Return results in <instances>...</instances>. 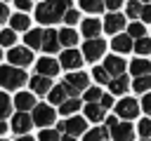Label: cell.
<instances>
[{"mask_svg": "<svg viewBox=\"0 0 151 141\" xmlns=\"http://www.w3.org/2000/svg\"><path fill=\"white\" fill-rule=\"evenodd\" d=\"M71 9V0H45L35 7L38 24H57L64 21V14Z\"/></svg>", "mask_w": 151, "mask_h": 141, "instance_id": "obj_1", "label": "cell"}, {"mask_svg": "<svg viewBox=\"0 0 151 141\" xmlns=\"http://www.w3.org/2000/svg\"><path fill=\"white\" fill-rule=\"evenodd\" d=\"M24 82H28V75L19 66H0V87L2 89H19Z\"/></svg>", "mask_w": 151, "mask_h": 141, "instance_id": "obj_2", "label": "cell"}, {"mask_svg": "<svg viewBox=\"0 0 151 141\" xmlns=\"http://www.w3.org/2000/svg\"><path fill=\"white\" fill-rule=\"evenodd\" d=\"M113 113L120 120H134L142 113V103L134 96H120V101H116V106H113Z\"/></svg>", "mask_w": 151, "mask_h": 141, "instance_id": "obj_3", "label": "cell"}, {"mask_svg": "<svg viewBox=\"0 0 151 141\" xmlns=\"http://www.w3.org/2000/svg\"><path fill=\"white\" fill-rule=\"evenodd\" d=\"M64 87L68 89L71 96H78L80 92H85L90 87V75L83 73V70H71L66 78H64Z\"/></svg>", "mask_w": 151, "mask_h": 141, "instance_id": "obj_4", "label": "cell"}, {"mask_svg": "<svg viewBox=\"0 0 151 141\" xmlns=\"http://www.w3.org/2000/svg\"><path fill=\"white\" fill-rule=\"evenodd\" d=\"M57 129L61 134H71V136H83L87 132V118L85 115H71L66 120H61L57 125Z\"/></svg>", "mask_w": 151, "mask_h": 141, "instance_id": "obj_5", "label": "cell"}, {"mask_svg": "<svg viewBox=\"0 0 151 141\" xmlns=\"http://www.w3.org/2000/svg\"><path fill=\"white\" fill-rule=\"evenodd\" d=\"M109 132H111V141H134L137 136V127L132 125V120H120Z\"/></svg>", "mask_w": 151, "mask_h": 141, "instance_id": "obj_6", "label": "cell"}, {"mask_svg": "<svg viewBox=\"0 0 151 141\" xmlns=\"http://www.w3.org/2000/svg\"><path fill=\"white\" fill-rule=\"evenodd\" d=\"M104 52H106V42H104L101 38L85 40V45H83V56H85V61H90V63L99 61V59L104 56Z\"/></svg>", "mask_w": 151, "mask_h": 141, "instance_id": "obj_7", "label": "cell"}, {"mask_svg": "<svg viewBox=\"0 0 151 141\" xmlns=\"http://www.w3.org/2000/svg\"><path fill=\"white\" fill-rule=\"evenodd\" d=\"M31 115H33V122H35L38 127H42V129L50 127V125L57 120V113H54V108H52L50 103H38Z\"/></svg>", "mask_w": 151, "mask_h": 141, "instance_id": "obj_8", "label": "cell"}, {"mask_svg": "<svg viewBox=\"0 0 151 141\" xmlns=\"http://www.w3.org/2000/svg\"><path fill=\"white\" fill-rule=\"evenodd\" d=\"M83 61H85V56H83V52H78L76 47H66V49L61 52V56H59V63H61V68H66V70H78V68L83 66Z\"/></svg>", "mask_w": 151, "mask_h": 141, "instance_id": "obj_9", "label": "cell"}, {"mask_svg": "<svg viewBox=\"0 0 151 141\" xmlns=\"http://www.w3.org/2000/svg\"><path fill=\"white\" fill-rule=\"evenodd\" d=\"M7 59H9L12 66L24 68V66H31L33 63V52H31V47H9Z\"/></svg>", "mask_w": 151, "mask_h": 141, "instance_id": "obj_10", "label": "cell"}, {"mask_svg": "<svg viewBox=\"0 0 151 141\" xmlns=\"http://www.w3.org/2000/svg\"><path fill=\"white\" fill-rule=\"evenodd\" d=\"M111 47L116 54H130V52H134V38L127 33H118L111 40Z\"/></svg>", "mask_w": 151, "mask_h": 141, "instance_id": "obj_11", "label": "cell"}, {"mask_svg": "<svg viewBox=\"0 0 151 141\" xmlns=\"http://www.w3.org/2000/svg\"><path fill=\"white\" fill-rule=\"evenodd\" d=\"M59 68H61V63H59L57 59H52V56H42V59H38V63H35V73H38V75H47V78H54V75L59 73Z\"/></svg>", "mask_w": 151, "mask_h": 141, "instance_id": "obj_12", "label": "cell"}, {"mask_svg": "<svg viewBox=\"0 0 151 141\" xmlns=\"http://www.w3.org/2000/svg\"><path fill=\"white\" fill-rule=\"evenodd\" d=\"M33 125H35V122H33V115H28V113H21V110H19V113L12 118V125H9V127H12V132H14V134H28Z\"/></svg>", "mask_w": 151, "mask_h": 141, "instance_id": "obj_13", "label": "cell"}, {"mask_svg": "<svg viewBox=\"0 0 151 141\" xmlns=\"http://www.w3.org/2000/svg\"><path fill=\"white\" fill-rule=\"evenodd\" d=\"M104 68L111 73V78H116V75H123L125 73L127 63H125V59L120 54H111V56H104Z\"/></svg>", "mask_w": 151, "mask_h": 141, "instance_id": "obj_14", "label": "cell"}, {"mask_svg": "<svg viewBox=\"0 0 151 141\" xmlns=\"http://www.w3.org/2000/svg\"><path fill=\"white\" fill-rule=\"evenodd\" d=\"M106 87H109V92H111L113 96H123V94H127V89H132V82H130V78L123 73V75L111 78V82H109Z\"/></svg>", "mask_w": 151, "mask_h": 141, "instance_id": "obj_15", "label": "cell"}, {"mask_svg": "<svg viewBox=\"0 0 151 141\" xmlns=\"http://www.w3.org/2000/svg\"><path fill=\"white\" fill-rule=\"evenodd\" d=\"M123 26H125V16H123V14L111 12V14H106V16H104V31H106V33L118 35V33L123 31Z\"/></svg>", "mask_w": 151, "mask_h": 141, "instance_id": "obj_16", "label": "cell"}, {"mask_svg": "<svg viewBox=\"0 0 151 141\" xmlns=\"http://www.w3.org/2000/svg\"><path fill=\"white\" fill-rule=\"evenodd\" d=\"M80 31H83V35H85L87 40H92V38H99V33L104 31V21H99V19H83V24H80Z\"/></svg>", "mask_w": 151, "mask_h": 141, "instance_id": "obj_17", "label": "cell"}, {"mask_svg": "<svg viewBox=\"0 0 151 141\" xmlns=\"http://www.w3.org/2000/svg\"><path fill=\"white\" fill-rule=\"evenodd\" d=\"M83 113H85L87 122H97V125H99V122L106 120V108H104L101 103H85Z\"/></svg>", "mask_w": 151, "mask_h": 141, "instance_id": "obj_18", "label": "cell"}, {"mask_svg": "<svg viewBox=\"0 0 151 141\" xmlns=\"http://www.w3.org/2000/svg\"><path fill=\"white\" fill-rule=\"evenodd\" d=\"M28 85H31V89H33V94H50V89H52V78H47V75H33L31 80H28Z\"/></svg>", "mask_w": 151, "mask_h": 141, "instance_id": "obj_19", "label": "cell"}, {"mask_svg": "<svg viewBox=\"0 0 151 141\" xmlns=\"http://www.w3.org/2000/svg\"><path fill=\"white\" fill-rule=\"evenodd\" d=\"M14 106H17V110H21V113H26V110H33L38 103H35V94L33 92H19L17 96H14Z\"/></svg>", "mask_w": 151, "mask_h": 141, "instance_id": "obj_20", "label": "cell"}, {"mask_svg": "<svg viewBox=\"0 0 151 141\" xmlns=\"http://www.w3.org/2000/svg\"><path fill=\"white\" fill-rule=\"evenodd\" d=\"M59 47H61V42H59V33H57L54 28H47L45 35H42V49H45L47 54H54V52H59Z\"/></svg>", "mask_w": 151, "mask_h": 141, "instance_id": "obj_21", "label": "cell"}, {"mask_svg": "<svg viewBox=\"0 0 151 141\" xmlns=\"http://www.w3.org/2000/svg\"><path fill=\"white\" fill-rule=\"evenodd\" d=\"M130 73H132L134 78H139V75H151V61H149L146 56L132 59V61H130Z\"/></svg>", "mask_w": 151, "mask_h": 141, "instance_id": "obj_22", "label": "cell"}, {"mask_svg": "<svg viewBox=\"0 0 151 141\" xmlns=\"http://www.w3.org/2000/svg\"><path fill=\"white\" fill-rule=\"evenodd\" d=\"M42 35H45L42 28H31V31H26V38H24L26 47H31V49H42Z\"/></svg>", "mask_w": 151, "mask_h": 141, "instance_id": "obj_23", "label": "cell"}, {"mask_svg": "<svg viewBox=\"0 0 151 141\" xmlns=\"http://www.w3.org/2000/svg\"><path fill=\"white\" fill-rule=\"evenodd\" d=\"M83 108V101L78 99V96H68L61 106H59V113L61 115H66V118H71V115H78V110Z\"/></svg>", "mask_w": 151, "mask_h": 141, "instance_id": "obj_24", "label": "cell"}, {"mask_svg": "<svg viewBox=\"0 0 151 141\" xmlns=\"http://www.w3.org/2000/svg\"><path fill=\"white\" fill-rule=\"evenodd\" d=\"M68 96H71V94H68V89L64 87V82H61V85H57V87H52V89H50V94H47V99H50V103H52V106H61Z\"/></svg>", "mask_w": 151, "mask_h": 141, "instance_id": "obj_25", "label": "cell"}, {"mask_svg": "<svg viewBox=\"0 0 151 141\" xmlns=\"http://www.w3.org/2000/svg\"><path fill=\"white\" fill-rule=\"evenodd\" d=\"M104 139H111V132H109V127H101V125H97L83 134V141H104Z\"/></svg>", "mask_w": 151, "mask_h": 141, "instance_id": "obj_26", "label": "cell"}, {"mask_svg": "<svg viewBox=\"0 0 151 141\" xmlns=\"http://www.w3.org/2000/svg\"><path fill=\"white\" fill-rule=\"evenodd\" d=\"M59 42H61L64 47H76V45H78V33H76L71 26H66V28L59 31Z\"/></svg>", "mask_w": 151, "mask_h": 141, "instance_id": "obj_27", "label": "cell"}, {"mask_svg": "<svg viewBox=\"0 0 151 141\" xmlns=\"http://www.w3.org/2000/svg\"><path fill=\"white\" fill-rule=\"evenodd\" d=\"M132 92L134 94H149L151 92V75H139L132 80Z\"/></svg>", "mask_w": 151, "mask_h": 141, "instance_id": "obj_28", "label": "cell"}, {"mask_svg": "<svg viewBox=\"0 0 151 141\" xmlns=\"http://www.w3.org/2000/svg\"><path fill=\"white\" fill-rule=\"evenodd\" d=\"M9 24H12L14 31H31V28H28V26H31V19H28L24 12H17L14 16H9Z\"/></svg>", "mask_w": 151, "mask_h": 141, "instance_id": "obj_29", "label": "cell"}, {"mask_svg": "<svg viewBox=\"0 0 151 141\" xmlns=\"http://www.w3.org/2000/svg\"><path fill=\"white\" fill-rule=\"evenodd\" d=\"M101 96H104V92H101V87H99V85H94V87H87V89L83 92V99H85V103H99V101H101Z\"/></svg>", "mask_w": 151, "mask_h": 141, "instance_id": "obj_30", "label": "cell"}, {"mask_svg": "<svg viewBox=\"0 0 151 141\" xmlns=\"http://www.w3.org/2000/svg\"><path fill=\"white\" fill-rule=\"evenodd\" d=\"M134 52H137V56H149L151 54V38H137L134 40Z\"/></svg>", "mask_w": 151, "mask_h": 141, "instance_id": "obj_31", "label": "cell"}, {"mask_svg": "<svg viewBox=\"0 0 151 141\" xmlns=\"http://www.w3.org/2000/svg\"><path fill=\"white\" fill-rule=\"evenodd\" d=\"M92 78H94L97 85H109V82H111V73H109L104 66H94V68H92Z\"/></svg>", "mask_w": 151, "mask_h": 141, "instance_id": "obj_32", "label": "cell"}, {"mask_svg": "<svg viewBox=\"0 0 151 141\" xmlns=\"http://www.w3.org/2000/svg\"><path fill=\"white\" fill-rule=\"evenodd\" d=\"M80 7H83L85 12H90V14H99V12L106 7V2H104V0H80Z\"/></svg>", "mask_w": 151, "mask_h": 141, "instance_id": "obj_33", "label": "cell"}, {"mask_svg": "<svg viewBox=\"0 0 151 141\" xmlns=\"http://www.w3.org/2000/svg\"><path fill=\"white\" fill-rule=\"evenodd\" d=\"M14 42H17V31L14 28L0 31V47H14Z\"/></svg>", "mask_w": 151, "mask_h": 141, "instance_id": "obj_34", "label": "cell"}, {"mask_svg": "<svg viewBox=\"0 0 151 141\" xmlns=\"http://www.w3.org/2000/svg\"><path fill=\"white\" fill-rule=\"evenodd\" d=\"M134 127H137V136L139 139H151V118H142Z\"/></svg>", "mask_w": 151, "mask_h": 141, "instance_id": "obj_35", "label": "cell"}, {"mask_svg": "<svg viewBox=\"0 0 151 141\" xmlns=\"http://www.w3.org/2000/svg\"><path fill=\"white\" fill-rule=\"evenodd\" d=\"M139 14H142V2H139V0H127V5H125V16H127V19H139Z\"/></svg>", "mask_w": 151, "mask_h": 141, "instance_id": "obj_36", "label": "cell"}, {"mask_svg": "<svg viewBox=\"0 0 151 141\" xmlns=\"http://www.w3.org/2000/svg\"><path fill=\"white\" fill-rule=\"evenodd\" d=\"M38 141H61V132L59 129H52V127H45V129H40Z\"/></svg>", "mask_w": 151, "mask_h": 141, "instance_id": "obj_37", "label": "cell"}, {"mask_svg": "<svg viewBox=\"0 0 151 141\" xmlns=\"http://www.w3.org/2000/svg\"><path fill=\"white\" fill-rule=\"evenodd\" d=\"M127 35H132L134 40H137V38H144V35H146L144 21H134V24H130V26H127Z\"/></svg>", "mask_w": 151, "mask_h": 141, "instance_id": "obj_38", "label": "cell"}, {"mask_svg": "<svg viewBox=\"0 0 151 141\" xmlns=\"http://www.w3.org/2000/svg\"><path fill=\"white\" fill-rule=\"evenodd\" d=\"M9 113H12V99L0 92V120H5Z\"/></svg>", "mask_w": 151, "mask_h": 141, "instance_id": "obj_39", "label": "cell"}, {"mask_svg": "<svg viewBox=\"0 0 151 141\" xmlns=\"http://www.w3.org/2000/svg\"><path fill=\"white\" fill-rule=\"evenodd\" d=\"M64 21H66V26H73V24H78L80 21V14H78V9H68L66 14H64Z\"/></svg>", "mask_w": 151, "mask_h": 141, "instance_id": "obj_40", "label": "cell"}, {"mask_svg": "<svg viewBox=\"0 0 151 141\" xmlns=\"http://www.w3.org/2000/svg\"><path fill=\"white\" fill-rule=\"evenodd\" d=\"M142 113L146 115V118H151V92L149 94H142Z\"/></svg>", "mask_w": 151, "mask_h": 141, "instance_id": "obj_41", "label": "cell"}, {"mask_svg": "<svg viewBox=\"0 0 151 141\" xmlns=\"http://www.w3.org/2000/svg\"><path fill=\"white\" fill-rule=\"evenodd\" d=\"M139 19H142L144 24H151V2H146V5L142 7V14H139Z\"/></svg>", "mask_w": 151, "mask_h": 141, "instance_id": "obj_42", "label": "cell"}, {"mask_svg": "<svg viewBox=\"0 0 151 141\" xmlns=\"http://www.w3.org/2000/svg\"><path fill=\"white\" fill-rule=\"evenodd\" d=\"M99 103H101V106H104L106 110H109V108H113V106H116V101H113V94H111V92H109V94H104Z\"/></svg>", "mask_w": 151, "mask_h": 141, "instance_id": "obj_43", "label": "cell"}, {"mask_svg": "<svg viewBox=\"0 0 151 141\" xmlns=\"http://www.w3.org/2000/svg\"><path fill=\"white\" fill-rule=\"evenodd\" d=\"M14 5H17V9H19V12H28V9L33 7V2H31V0H14Z\"/></svg>", "mask_w": 151, "mask_h": 141, "instance_id": "obj_44", "label": "cell"}, {"mask_svg": "<svg viewBox=\"0 0 151 141\" xmlns=\"http://www.w3.org/2000/svg\"><path fill=\"white\" fill-rule=\"evenodd\" d=\"M118 122H120V118L113 113V115H106V120H104V127H109V129H111V127H113V125H118Z\"/></svg>", "mask_w": 151, "mask_h": 141, "instance_id": "obj_45", "label": "cell"}, {"mask_svg": "<svg viewBox=\"0 0 151 141\" xmlns=\"http://www.w3.org/2000/svg\"><path fill=\"white\" fill-rule=\"evenodd\" d=\"M104 2L111 12H118V7H123V0H104Z\"/></svg>", "mask_w": 151, "mask_h": 141, "instance_id": "obj_46", "label": "cell"}, {"mask_svg": "<svg viewBox=\"0 0 151 141\" xmlns=\"http://www.w3.org/2000/svg\"><path fill=\"white\" fill-rule=\"evenodd\" d=\"M9 19V9H7V5L0 0V21H7Z\"/></svg>", "mask_w": 151, "mask_h": 141, "instance_id": "obj_47", "label": "cell"}, {"mask_svg": "<svg viewBox=\"0 0 151 141\" xmlns=\"http://www.w3.org/2000/svg\"><path fill=\"white\" fill-rule=\"evenodd\" d=\"M78 136H71V134H61V141H76Z\"/></svg>", "mask_w": 151, "mask_h": 141, "instance_id": "obj_48", "label": "cell"}, {"mask_svg": "<svg viewBox=\"0 0 151 141\" xmlns=\"http://www.w3.org/2000/svg\"><path fill=\"white\" fill-rule=\"evenodd\" d=\"M5 132H7V122H5V120H0V136H2Z\"/></svg>", "mask_w": 151, "mask_h": 141, "instance_id": "obj_49", "label": "cell"}, {"mask_svg": "<svg viewBox=\"0 0 151 141\" xmlns=\"http://www.w3.org/2000/svg\"><path fill=\"white\" fill-rule=\"evenodd\" d=\"M17 141H35V139H31V136H28V134H21V136H19V139H17Z\"/></svg>", "mask_w": 151, "mask_h": 141, "instance_id": "obj_50", "label": "cell"}, {"mask_svg": "<svg viewBox=\"0 0 151 141\" xmlns=\"http://www.w3.org/2000/svg\"><path fill=\"white\" fill-rule=\"evenodd\" d=\"M139 141H151V139H139Z\"/></svg>", "mask_w": 151, "mask_h": 141, "instance_id": "obj_51", "label": "cell"}, {"mask_svg": "<svg viewBox=\"0 0 151 141\" xmlns=\"http://www.w3.org/2000/svg\"><path fill=\"white\" fill-rule=\"evenodd\" d=\"M0 59H2V49H0Z\"/></svg>", "mask_w": 151, "mask_h": 141, "instance_id": "obj_52", "label": "cell"}, {"mask_svg": "<svg viewBox=\"0 0 151 141\" xmlns=\"http://www.w3.org/2000/svg\"><path fill=\"white\" fill-rule=\"evenodd\" d=\"M104 141H111V139H104Z\"/></svg>", "mask_w": 151, "mask_h": 141, "instance_id": "obj_53", "label": "cell"}, {"mask_svg": "<svg viewBox=\"0 0 151 141\" xmlns=\"http://www.w3.org/2000/svg\"><path fill=\"white\" fill-rule=\"evenodd\" d=\"M144 2H151V0H144Z\"/></svg>", "mask_w": 151, "mask_h": 141, "instance_id": "obj_54", "label": "cell"}, {"mask_svg": "<svg viewBox=\"0 0 151 141\" xmlns=\"http://www.w3.org/2000/svg\"><path fill=\"white\" fill-rule=\"evenodd\" d=\"M0 141H5V139H0Z\"/></svg>", "mask_w": 151, "mask_h": 141, "instance_id": "obj_55", "label": "cell"}]
</instances>
